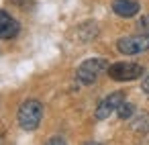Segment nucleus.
Here are the masks:
<instances>
[{
  "mask_svg": "<svg viewBox=\"0 0 149 145\" xmlns=\"http://www.w3.org/2000/svg\"><path fill=\"white\" fill-rule=\"evenodd\" d=\"M116 49L123 55H137L149 49V33H139L131 37H120L116 41Z\"/></svg>",
  "mask_w": 149,
  "mask_h": 145,
  "instance_id": "obj_4",
  "label": "nucleus"
},
{
  "mask_svg": "<svg viewBox=\"0 0 149 145\" xmlns=\"http://www.w3.org/2000/svg\"><path fill=\"white\" fill-rule=\"evenodd\" d=\"M104 72H108V63L106 59L102 57H92V59H86L84 63H80L78 72H76V78L80 84H94Z\"/></svg>",
  "mask_w": 149,
  "mask_h": 145,
  "instance_id": "obj_2",
  "label": "nucleus"
},
{
  "mask_svg": "<svg viewBox=\"0 0 149 145\" xmlns=\"http://www.w3.org/2000/svg\"><path fill=\"white\" fill-rule=\"evenodd\" d=\"M17 119H19L21 129H25V131H35V129L41 125V119H43V104H41L39 100H35V98L25 100V102L21 104V108H19Z\"/></svg>",
  "mask_w": 149,
  "mask_h": 145,
  "instance_id": "obj_1",
  "label": "nucleus"
},
{
  "mask_svg": "<svg viewBox=\"0 0 149 145\" xmlns=\"http://www.w3.org/2000/svg\"><path fill=\"white\" fill-rule=\"evenodd\" d=\"M116 112H118V116H120L123 121H127V119L135 112V106H133L131 102H123V104L118 106V110H116Z\"/></svg>",
  "mask_w": 149,
  "mask_h": 145,
  "instance_id": "obj_9",
  "label": "nucleus"
},
{
  "mask_svg": "<svg viewBox=\"0 0 149 145\" xmlns=\"http://www.w3.org/2000/svg\"><path fill=\"white\" fill-rule=\"evenodd\" d=\"M86 145H102V143H96V141H90V143H86Z\"/></svg>",
  "mask_w": 149,
  "mask_h": 145,
  "instance_id": "obj_14",
  "label": "nucleus"
},
{
  "mask_svg": "<svg viewBox=\"0 0 149 145\" xmlns=\"http://www.w3.org/2000/svg\"><path fill=\"white\" fill-rule=\"evenodd\" d=\"M131 129L139 135H145L149 133V112H141L133 123H131Z\"/></svg>",
  "mask_w": 149,
  "mask_h": 145,
  "instance_id": "obj_8",
  "label": "nucleus"
},
{
  "mask_svg": "<svg viewBox=\"0 0 149 145\" xmlns=\"http://www.w3.org/2000/svg\"><path fill=\"white\" fill-rule=\"evenodd\" d=\"M123 102H125V92H112V94H108L106 98H102L100 104L96 106V112H94L96 121H106L112 112L118 110V106H120Z\"/></svg>",
  "mask_w": 149,
  "mask_h": 145,
  "instance_id": "obj_5",
  "label": "nucleus"
},
{
  "mask_svg": "<svg viewBox=\"0 0 149 145\" xmlns=\"http://www.w3.org/2000/svg\"><path fill=\"white\" fill-rule=\"evenodd\" d=\"M112 10H114V15H118L123 19H131V17H135L141 10V6L135 2V0H114Z\"/></svg>",
  "mask_w": 149,
  "mask_h": 145,
  "instance_id": "obj_7",
  "label": "nucleus"
},
{
  "mask_svg": "<svg viewBox=\"0 0 149 145\" xmlns=\"http://www.w3.org/2000/svg\"><path fill=\"white\" fill-rule=\"evenodd\" d=\"M15 4H19V6H23V8H27V2L29 4H33V0H13Z\"/></svg>",
  "mask_w": 149,
  "mask_h": 145,
  "instance_id": "obj_13",
  "label": "nucleus"
},
{
  "mask_svg": "<svg viewBox=\"0 0 149 145\" xmlns=\"http://www.w3.org/2000/svg\"><path fill=\"white\" fill-rule=\"evenodd\" d=\"M21 31V25L15 17H10L6 10H0V39H15Z\"/></svg>",
  "mask_w": 149,
  "mask_h": 145,
  "instance_id": "obj_6",
  "label": "nucleus"
},
{
  "mask_svg": "<svg viewBox=\"0 0 149 145\" xmlns=\"http://www.w3.org/2000/svg\"><path fill=\"white\" fill-rule=\"evenodd\" d=\"M108 76L114 82H133L143 76V68L133 61H118L108 66Z\"/></svg>",
  "mask_w": 149,
  "mask_h": 145,
  "instance_id": "obj_3",
  "label": "nucleus"
},
{
  "mask_svg": "<svg viewBox=\"0 0 149 145\" xmlns=\"http://www.w3.org/2000/svg\"><path fill=\"white\" fill-rule=\"evenodd\" d=\"M141 88H143V92H145V94H149V74L143 78V82H141Z\"/></svg>",
  "mask_w": 149,
  "mask_h": 145,
  "instance_id": "obj_12",
  "label": "nucleus"
},
{
  "mask_svg": "<svg viewBox=\"0 0 149 145\" xmlns=\"http://www.w3.org/2000/svg\"><path fill=\"white\" fill-rule=\"evenodd\" d=\"M137 27H139V31H141V33H149V15H145V17L139 21V25H137Z\"/></svg>",
  "mask_w": 149,
  "mask_h": 145,
  "instance_id": "obj_10",
  "label": "nucleus"
},
{
  "mask_svg": "<svg viewBox=\"0 0 149 145\" xmlns=\"http://www.w3.org/2000/svg\"><path fill=\"white\" fill-rule=\"evenodd\" d=\"M47 145H68V143H65L61 137H53V139H49V141H47Z\"/></svg>",
  "mask_w": 149,
  "mask_h": 145,
  "instance_id": "obj_11",
  "label": "nucleus"
}]
</instances>
